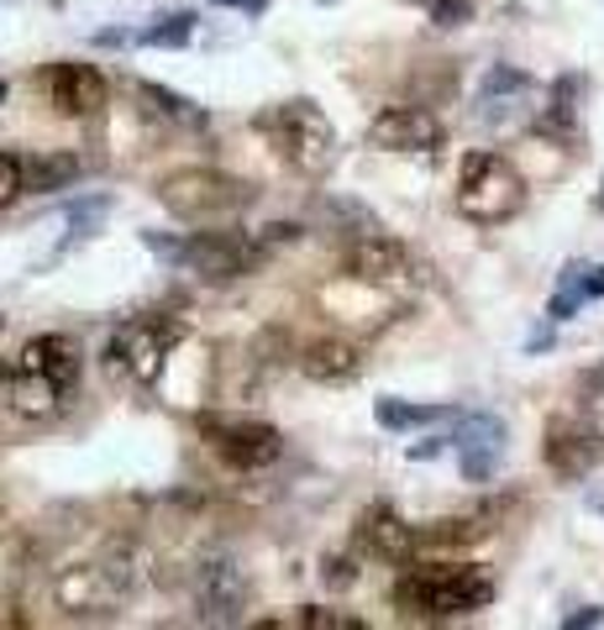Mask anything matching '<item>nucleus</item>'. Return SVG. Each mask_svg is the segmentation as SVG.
<instances>
[{
	"instance_id": "8",
	"label": "nucleus",
	"mask_w": 604,
	"mask_h": 630,
	"mask_svg": "<svg viewBox=\"0 0 604 630\" xmlns=\"http://www.w3.org/2000/svg\"><path fill=\"white\" fill-rule=\"evenodd\" d=\"M242 610H247V578H242L237 557L205 551L195 562V620L201 626H237Z\"/></svg>"
},
{
	"instance_id": "16",
	"label": "nucleus",
	"mask_w": 604,
	"mask_h": 630,
	"mask_svg": "<svg viewBox=\"0 0 604 630\" xmlns=\"http://www.w3.org/2000/svg\"><path fill=\"white\" fill-rule=\"evenodd\" d=\"M531 95H536V84H531V74H525V69L494 63V69L483 74V84H479L473 116H479L483 126H504V121H515V111H521Z\"/></svg>"
},
{
	"instance_id": "36",
	"label": "nucleus",
	"mask_w": 604,
	"mask_h": 630,
	"mask_svg": "<svg viewBox=\"0 0 604 630\" xmlns=\"http://www.w3.org/2000/svg\"><path fill=\"white\" fill-rule=\"evenodd\" d=\"M416 6H426V11H431V6H437V0H416Z\"/></svg>"
},
{
	"instance_id": "4",
	"label": "nucleus",
	"mask_w": 604,
	"mask_h": 630,
	"mask_svg": "<svg viewBox=\"0 0 604 630\" xmlns=\"http://www.w3.org/2000/svg\"><path fill=\"white\" fill-rule=\"evenodd\" d=\"M258 132L274 142V153L300 169V174H321L331 153H337V126L310 105V100H284V105H268L258 116Z\"/></svg>"
},
{
	"instance_id": "22",
	"label": "nucleus",
	"mask_w": 604,
	"mask_h": 630,
	"mask_svg": "<svg viewBox=\"0 0 604 630\" xmlns=\"http://www.w3.org/2000/svg\"><path fill=\"white\" fill-rule=\"evenodd\" d=\"M137 95L147 100V111H158V116L174 121V126H205L201 105H195V100H184V95H174V90H163V84H147V79H142Z\"/></svg>"
},
{
	"instance_id": "33",
	"label": "nucleus",
	"mask_w": 604,
	"mask_h": 630,
	"mask_svg": "<svg viewBox=\"0 0 604 630\" xmlns=\"http://www.w3.org/2000/svg\"><path fill=\"white\" fill-rule=\"evenodd\" d=\"M95 42H101V48H126V42H132V32H121V27H105V32H95Z\"/></svg>"
},
{
	"instance_id": "35",
	"label": "nucleus",
	"mask_w": 604,
	"mask_h": 630,
	"mask_svg": "<svg viewBox=\"0 0 604 630\" xmlns=\"http://www.w3.org/2000/svg\"><path fill=\"white\" fill-rule=\"evenodd\" d=\"M211 6H237V11H242V0H211Z\"/></svg>"
},
{
	"instance_id": "20",
	"label": "nucleus",
	"mask_w": 604,
	"mask_h": 630,
	"mask_svg": "<svg viewBox=\"0 0 604 630\" xmlns=\"http://www.w3.org/2000/svg\"><path fill=\"white\" fill-rule=\"evenodd\" d=\"M489 536V515H452V520H431L421 526V547L426 551H463L473 541Z\"/></svg>"
},
{
	"instance_id": "12",
	"label": "nucleus",
	"mask_w": 604,
	"mask_h": 630,
	"mask_svg": "<svg viewBox=\"0 0 604 630\" xmlns=\"http://www.w3.org/2000/svg\"><path fill=\"white\" fill-rule=\"evenodd\" d=\"M452 447H458L463 478H473V484L494 478V468L504 457V420L500 415H463L458 431H452Z\"/></svg>"
},
{
	"instance_id": "11",
	"label": "nucleus",
	"mask_w": 604,
	"mask_h": 630,
	"mask_svg": "<svg viewBox=\"0 0 604 630\" xmlns=\"http://www.w3.org/2000/svg\"><path fill=\"white\" fill-rule=\"evenodd\" d=\"M368 142L379 153H437L442 148V121L426 105H383L368 121Z\"/></svg>"
},
{
	"instance_id": "17",
	"label": "nucleus",
	"mask_w": 604,
	"mask_h": 630,
	"mask_svg": "<svg viewBox=\"0 0 604 630\" xmlns=\"http://www.w3.org/2000/svg\"><path fill=\"white\" fill-rule=\"evenodd\" d=\"M600 436L584 431V426H573V420H552L542 436V457L546 468L557 472V478H584L594 463H600V447H594Z\"/></svg>"
},
{
	"instance_id": "18",
	"label": "nucleus",
	"mask_w": 604,
	"mask_h": 630,
	"mask_svg": "<svg viewBox=\"0 0 604 630\" xmlns=\"http://www.w3.org/2000/svg\"><path fill=\"white\" fill-rule=\"evenodd\" d=\"M300 374L316 378V384H347V378L362 374V347L347 336H321L300 353Z\"/></svg>"
},
{
	"instance_id": "21",
	"label": "nucleus",
	"mask_w": 604,
	"mask_h": 630,
	"mask_svg": "<svg viewBox=\"0 0 604 630\" xmlns=\"http://www.w3.org/2000/svg\"><path fill=\"white\" fill-rule=\"evenodd\" d=\"M80 174H84V163L74 153H32V158H27V190H32V195L69 190Z\"/></svg>"
},
{
	"instance_id": "27",
	"label": "nucleus",
	"mask_w": 604,
	"mask_h": 630,
	"mask_svg": "<svg viewBox=\"0 0 604 630\" xmlns=\"http://www.w3.org/2000/svg\"><path fill=\"white\" fill-rule=\"evenodd\" d=\"M295 626H310V630H362V620L352 614H337V610H300Z\"/></svg>"
},
{
	"instance_id": "30",
	"label": "nucleus",
	"mask_w": 604,
	"mask_h": 630,
	"mask_svg": "<svg viewBox=\"0 0 604 630\" xmlns=\"http://www.w3.org/2000/svg\"><path fill=\"white\" fill-rule=\"evenodd\" d=\"M321 578L331 583V589H352V583H358V568H352V557H331V562L321 568Z\"/></svg>"
},
{
	"instance_id": "10",
	"label": "nucleus",
	"mask_w": 604,
	"mask_h": 630,
	"mask_svg": "<svg viewBox=\"0 0 604 630\" xmlns=\"http://www.w3.org/2000/svg\"><path fill=\"white\" fill-rule=\"evenodd\" d=\"M342 268H347V278L373 284V289H400V284H410V274H416L405 242H395V236H383V232H362L342 253Z\"/></svg>"
},
{
	"instance_id": "38",
	"label": "nucleus",
	"mask_w": 604,
	"mask_h": 630,
	"mask_svg": "<svg viewBox=\"0 0 604 630\" xmlns=\"http://www.w3.org/2000/svg\"><path fill=\"white\" fill-rule=\"evenodd\" d=\"M600 211H604V195H600Z\"/></svg>"
},
{
	"instance_id": "25",
	"label": "nucleus",
	"mask_w": 604,
	"mask_h": 630,
	"mask_svg": "<svg viewBox=\"0 0 604 630\" xmlns=\"http://www.w3.org/2000/svg\"><path fill=\"white\" fill-rule=\"evenodd\" d=\"M190 38H195V17L190 11H174V17H163L137 32V42H147V48H184Z\"/></svg>"
},
{
	"instance_id": "9",
	"label": "nucleus",
	"mask_w": 604,
	"mask_h": 630,
	"mask_svg": "<svg viewBox=\"0 0 604 630\" xmlns=\"http://www.w3.org/2000/svg\"><path fill=\"white\" fill-rule=\"evenodd\" d=\"M201 431H205V441L222 453V463H232V468H242V472L268 468V463H279V453H284V436L274 431V426H263V420H211V415H205Z\"/></svg>"
},
{
	"instance_id": "14",
	"label": "nucleus",
	"mask_w": 604,
	"mask_h": 630,
	"mask_svg": "<svg viewBox=\"0 0 604 630\" xmlns=\"http://www.w3.org/2000/svg\"><path fill=\"white\" fill-rule=\"evenodd\" d=\"M17 368H21V374H38V378H48V384H59V389L69 394V389H74V384H80V368H84L80 342H74V336H63V332L32 336V342L21 347Z\"/></svg>"
},
{
	"instance_id": "31",
	"label": "nucleus",
	"mask_w": 604,
	"mask_h": 630,
	"mask_svg": "<svg viewBox=\"0 0 604 630\" xmlns=\"http://www.w3.org/2000/svg\"><path fill=\"white\" fill-rule=\"evenodd\" d=\"M563 626H567V630H584V626H604V610H600V604H588V610H573V614H567V620H563Z\"/></svg>"
},
{
	"instance_id": "37",
	"label": "nucleus",
	"mask_w": 604,
	"mask_h": 630,
	"mask_svg": "<svg viewBox=\"0 0 604 630\" xmlns=\"http://www.w3.org/2000/svg\"><path fill=\"white\" fill-rule=\"evenodd\" d=\"M0 100H6V84H0Z\"/></svg>"
},
{
	"instance_id": "15",
	"label": "nucleus",
	"mask_w": 604,
	"mask_h": 630,
	"mask_svg": "<svg viewBox=\"0 0 604 630\" xmlns=\"http://www.w3.org/2000/svg\"><path fill=\"white\" fill-rule=\"evenodd\" d=\"M358 547L368 557H379V562H410L416 551H421V531L400 520V515L389 510V505H373V510H362L358 520Z\"/></svg>"
},
{
	"instance_id": "32",
	"label": "nucleus",
	"mask_w": 604,
	"mask_h": 630,
	"mask_svg": "<svg viewBox=\"0 0 604 630\" xmlns=\"http://www.w3.org/2000/svg\"><path fill=\"white\" fill-rule=\"evenodd\" d=\"M263 247H279V242H295L300 236V226H263Z\"/></svg>"
},
{
	"instance_id": "29",
	"label": "nucleus",
	"mask_w": 604,
	"mask_h": 630,
	"mask_svg": "<svg viewBox=\"0 0 604 630\" xmlns=\"http://www.w3.org/2000/svg\"><path fill=\"white\" fill-rule=\"evenodd\" d=\"M584 410H588V431L604 441V374L588 384V399H584Z\"/></svg>"
},
{
	"instance_id": "5",
	"label": "nucleus",
	"mask_w": 604,
	"mask_h": 630,
	"mask_svg": "<svg viewBox=\"0 0 604 630\" xmlns=\"http://www.w3.org/2000/svg\"><path fill=\"white\" fill-rule=\"evenodd\" d=\"M525 205V179L515 163L500 153H468L463 174H458V211L479 226H500V221L521 216Z\"/></svg>"
},
{
	"instance_id": "3",
	"label": "nucleus",
	"mask_w": 604,
	"mask_h": 630,
	"mask_svg": "<svg viewBox=\"0 0 604 630\" xmlns=\"http://www.w3.org/2000/svg\"><path fill=\"white\" fill-rule=\"evenodd\" d=\"M158 200L168 216L190 221V226H216L253 205V184L222 174V169H180L158 184Z\"/></svg>"
},
{
	"instance_id": "6",
	"label": "nucleus",
	"mask_w": 604,
	"mask_h": 630,
	"mask_svg": "<svg viewBox=\"0 0 604 630\" xmlns=\"http://www.w3.org/2000/svg\"><path fill=\"white\" fill-rule=\"evenodd\" d=\"M184 326L174 315H132V321H121L116 336L105 342V368L121 378H132V384H153L163 374V363L168 353L180 347Z\"/></svg>"
},
{
	"instance_id": "24",
	"label": "nucleus",
	"mask_w": 604,
	"mask_h": 630,
	"mask_svg": "<svg viewBox=\"0 0 604 630\" xmlns=\"http://www.w3.org/2000/svg\"><path fill=\"white\" fill-rule=\"evenodd\" d=\"M105 211H111V200H105V195L74 200V205H69V236H63V247H74V242H90V236L101 232Z\"/></svg>"
},
{
	"instance_id": "1",
	"label": "nucleus",
	"mask_w": 604,
	"mask_h": 630,
	"mask_svg": "<svg viewBox=\"0 0 604 630\" xmlns=\"http://www.w3.org/2000/svg\"><path fill=\"white\" fill-rule=\"evenodd\" d=\"M494 599V578L468 562H426V568H405L395 583V610L421 614V620H458L473 614Z\"/></svg>"
},
{
	"instance_id": "23",
	"label": "nucleus",
	"mask_w": 604,
	"mask_h": 630,
	"mask_svg": "<svg viewBox=\"0 0 604 630\" xmlns=\"http://www.w3.org/2000/svg\"><path fill=\"white\" fill-rule=\"evenodd\" d=\"M431 420H447L442 405H405V399H379V426L383 431H410V426H431Z\"/></svg>"
},
{
	"instance_id": "19",
	"label": "nucleus",
	"mask_w": 604,
	"mask_h": 630,
	"mask_svg": "<svg viewBox=\"0 0 604 630\" xmlns=\"http://www.w3.org/2000/svg\"><path fill=\"white\" fill-rule=\"evenodd\" d=\"M579 95H584V79L579 74L557 79L552 95H546V111L536 116V132H542V138H557V142L579 138Z\"/></svg>"
},
{
	"instance_id": "2",
	"label": "nucleus",
	"mask_w": 604,
	"mask_h": 630,
	"mask_svg": "<svg viewBox=\"0 0 604 630\" xmlns=\"http://www.w3.org/2000/svg\"><path fill=\"white\" fill-rule=\"evenodd\" d=\"M137 589H142V551L132 541H116L95 562H80V568L63 572L53 583V599H59L63 614H105L126 604Z\"/></svg>"
},
{
	"instance_id": "13",
	"label": "nucleus",
	"mask_w": 604,
	"mask_h": 630,
	"mask_svg": "<svg viewBox=\"0 0 604 630\" xmlns=\"http://www.w3.org/2000/svg\"><path fill=\"white\" fill-rule=\"evenodd\" d=\"M42 90H48V105L59 116H95L105 105V79L90 63H53L42 74Z\"/></svg>"
},
{
	"instance_id": "34",
	"label": "nucleus",
	"mask_w": 604,
	"mask_h": 630,
	"mask_svg": "<svg viewBox=\"0 0 604 630\" xmlns=\"http://www.w3.org/2000/svg\"><path fill=\"white\" fill-rule=\"evenodd\" d=\"M584 295L588 299H604V268H588V274H584Z\"/></svg>"
},
{
	"instance_id": "28",
	"label": "nucleus",
	"mask_w": 604,
	"mask_h": 630,
	"mask_svg": "<svg viewBox=\"0 0 604 630\" xmlns=\"http://www.w3.org/2000/svg\"><path fill=\"white\" fill-rule=\"evenodd\" d=\"M468 17H473V0H437V6H431V21H437V27H463Z\"/></svg>"
},
{
	"instance_id": "26",
	"label": "nucleus",
	"mask_w": 604,
	"mask_h": 630,
	"mask_svg": "<svg viewBox=\"0 0 604 630\" xmlns=\"http://www.w3.org/2000/svg\"><path fill=\"white\" fill-rule=\"evenodd\" d=\"M21 190H27V158L0 153V211H6V205H11Z\"/></svg>"
},
{
	"instance_id": "7",
	"label": "nucleus",
	"mask_w": 604,
	"mask_h": 630,
	"mask_svg": "<svg viewBox=\"0 0 604 630\" xmlns=\"http://www.w3.org/2000/svg\"><path fill=\"white\" fill-rule=\"evenodd\" d=\"M263 236L247 232H195L190 242H180V268L211 278V284H226V278L253 274L263 263Z\"/></svg>"
}]
</instances>
